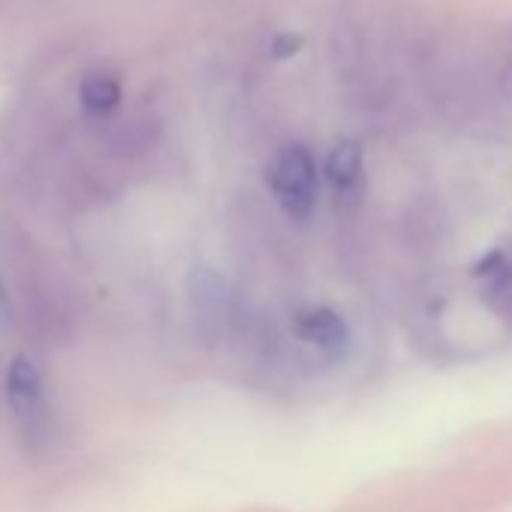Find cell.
<instances>
[{"label":"cell","mask_w":512,"mask_h":512,"mask_svg":"<svg viewBox=\"0 0 512 512\" xmlns=\"http://www.w3.org/2000/svg\"><path fill=\"white\" fill-rule=\"evenodd\" d=\"M13 326V302H10V293L0 281V329H10Z\"/></svg>","instance_id":"7"},{"label":"cell","mask_w":512,"mask_h":512,"mask_svg":"<svg viewBox=\"0 0 512 512\" xmlns=\"http://www.w3.org/2000/svg\"><path fill=\"white\" fill-rule=\"evenodd\" d=\"M299 49H302V37L284 34V37H275V40H272V55H275V58H290V55H296Z\"/></svg>","instance_id":"6"},{"label":"cell","mask_w":512,"mask_h":512,"mask_svg":"<svg viewBox=\"0 0 512 512\" xmlns=\"http://www.w3.org/2000/svg\"><path fill=\"white\" fill-rule=\"evenodd\" d=\"M266 181H269L278 205L290 217L305 220L317 208V199H320V172H317L314 154L305 145H287V148H281L272 157L269 169H266Z\"/></svg>","instance_id":"2"},{"label":"cell","mask_w":512,"mask_h":512,"mask_svg":"<svg viewBox=\"0 0 512 512\" xmlns=\"http://www.w3.org/2000/svg\"><path fill=\"white\" fill-rule=\"evenodd\" d=\"M362 175V148L359 142H341L329 151L326 157V178L338 187L347 190L359 181Z\"/></svg>","instance_id":"5"},{"label":"cell","mask_w":512,"mask_h":512,"mask_svg":"<svg viewBox=\"0 0 512 512\" xmlns=\"http://www.w3.org/2000/svg\"><path fill=\"white\" fill-rule=\"evenodd\" d=\"M7 404L22 440L43 452L55 440V413L46 377L40 365L25 353H19L7 368Z\"/></svg>","instance_id":"1"},{"label":"cell","mask_w":512,"mask_h":512,"mask_svg":"<svg viewBox=\"0 0 512 512\" xmlns=\"http://www.w3.org/2000/svg\"><path fill=\"white\" fill-rule=\"evenodd\" d=\"M79 97H82V106L91 112V115H109L118 109L121 103V82L112 79L109 73H91L82 88H79Z\"/></svg>","instance_id":"4"},{"label":"cell","mask_w":512,"mask_h":512,"mask_svg":"<svg viewBox=\"0 0 512 512\" xmlns=\"http://www.w3.org/2000/svg\"><path fill=\"white\" fill-rule=\"evenodd\" d=\"M293 332L302 344L314 347L317 353L338 359L350 347V326L332 308H308L293 317Z\"/></svg>","instance_id":"3"}]
</instances>
